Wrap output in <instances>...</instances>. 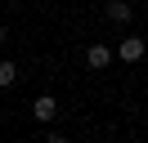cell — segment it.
<instances>
[{
  "label": "cell",
  "instance_id": "6da1fadb",
  "mask_svg": "<svg viewBox=\"0 0 148 143\" xmlns=\"http://www.w3.org/2000/svg\"><path fill=\"white\" fill-rule=\"evenodd\" d=\"M117 58H121V63H139V58H144V40H139V36H130V40H121Z\"/></svg>",
  "mask_w": 148,
  "mask_h": 143
},
{
  "label": "cell",
  "instance_id": "7a4b0ae2",
  "mask_svg": "<svg viewBox=\"0 0 148 143\" xmlns=\"http://www.w3.org/2000/svg\"><path fill=\"white\" fill-rule=\"evenodd\" d=\"M85 63H90L94 72H103L112 63V49H108V45H90V49H85Z\"/></svg>",
  "mask_w": 148,
  "mask_h": 143
},
{
  "label": "cell",
  "instance_id": "3957f363",
  "mask_svg": "<svg viewBox=\"0 0 148 143\" xmlns=\"http://www.w3.org/2000/svg\"><path fill=\"white\" fill-rule=\"evenodd\" d=\"M54 112H58V103L49 94H40L36 103H32V116H36V121H54Z\"/></svg>",
  "mask_w": 148,
  "mask_h": 143
},
{
  "label": "cell",
  "instance_id": "277c9868",
  "mask_svg": "<svg viewBox=\"0 0 148 143\" xmlns=\"http://www.w3.org/2000/svg\"><path fill=\"white\" fill-rule=\"evenodd\" d=\"M108 18H112V22H130V5H126V0H112V5H108Z\"/></svg>",
  "mask_w": 148,
  "mask_h": 143
},
{
  "label": "cell",
  "instance_id": "5b68a950",
  "mask_svg": "<svg viewBox=\"0 0 148 143\" xmlns=\"http://www.w3.org/2000/svg\"><path fill=\"white\" fill-rule=\"evenodd\" d=\"M14 80H18V67L14 63H0V89H9Z\"/></svg>",
  "mask_w": 148,
  "mask_h": 143
},
{
  "label": "cell",
  "instance_id": "8992f818",
  "mask_svg": "<svg viewBox=\"0 0 148 143\" xmlns=\"http://www.w3.org/2000/svg\"><path fill=\"white\" fill-rule=\"evenodd\" d=\"M0 40H5V27H0Z\"/></svg>",
  "mask_w": 148,
  "mask_h": 143
}]
</instances>
